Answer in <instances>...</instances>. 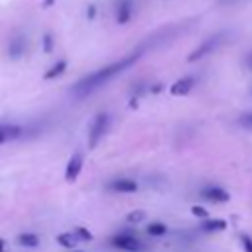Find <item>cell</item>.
I'll return each instance as SVG.
<instances>
[{"label": "cell", "mask_w": 252, "mask_h": 252, "mask_svg": "<svg viewBox=\"0 0 252 252\" xmlns=\"http://www.w3.org/2000/svg\"><path fill=\"white\" fill-rule=\"evenodd\" d=\"M106 128H108V116H106L104 112H100V114L96 116L93 128H91V134H89V146H91V148H94V146L98 144V140L104 136Z\"/></svg>", "instance_id": "6da1fadb"}, {"label": "cell", "mask_w": 252, "mask_h": 252, "mask_svg": "<svg viewBox=\"0 0 252 252\" xmlns=\"http://www.w3.org/2000/svg\"><path fill=\"white\" fill-rule=\"evenodd\" d=\"M244 67H246L248 71H252V51H248V53L244 55Z\"/></svg>", "instance_id": "ac0fdd59"}, {"label": "cell", "mask_w": 252, "mask_h": 252, "mask_svg": "<svg viewBox=\"0 0 252 252\" xmlns=\"http://www.w3.org/2000/svg\"><path fill=\"white\" fill-rule=\"evenodd\" d=\"M240 244L244 252H252V236L250 234H240Z\"/></svg>", "instance_id": "2e32d148"}, {"label": "cell", "mask_w": 252, "mask_h": 252, "mask_svg": "<svg viewBox=\"0 0 252 252\" xmlns=\"http://www.w3.org/2000/svg\"><path fill=\"white\" fill-rule=\"evenodd\" d=\"M0 252H6V244H4V240H0Z\"/></svg>", "instance_id": "d6986e66"}, {"label": "cell", "mask_w": 252, "mask_h": 252, "mask_svg": "<svg viewBox=\"0 0 252 252\" xmlns=\"http://www.w3.org/2000/svg\"><path fill=\"white\" fill-rule=\"evenodd\" d=\"M108 187L116 193H134V191H138V183L132 181V179H116Z\"/></svg>", "instance_id": "8992f818"}, {"label": "cell", "mask_w": 252, "mask_h": 252, "mask_svg": "<svg viewBox=\"0 0 252 252\" xmlns=\"http://www.w3.org/2000/svg\"><path fill=\"white\" fill-rule=\"evenodd\" d=\"M167 232V228H165V224H161V222H152L150 226H148V234L150 236H163Z\"/></svg>", "instance_id": "7c38bea8"}, {"label": "cell", "mask_w": 252, "mask_h": 252, "mask_svg": "<svg viewBox=\"0 0 252 252\" xmlns=\"http://www.w3.org/2000/svg\"><path fill=\"white\" fill-rule=\"evenodd\" d=\"M238 124H240L242 128L252 130V112H244V114L238 118Z\"/></svg>", "instance_id": "9a60e30c"}, {"label": "cell", "mask_w": 252, "mask_h": 252, "mask_svg": "<svg viewBox=\"0 0 252 252\" xmlns=\"http://www.w3.org/2000/svg\"><path fill=\"white\" fill-rule=\"evenodd\" d=\"M110 242H112V246H116L120 250H126V252H138V250H142V242L136 236H132V234H116Z\"/></svg>", "instance_id": "7a4b0ae2"}, {"label": "cell", "mask_w": 252, "mask_h": 252, "mask_svg": "<svg viewBox=\"0 0 252 252\" xmlns=\"http://www.w3.org/2000/svg\"><path fill=\"white\" fill-rule=\"evenodd\" d=\"M219 35H215V37H209L201 47H197L191 55H189V61H197V59H201V57H205V55H209L211 51H215V47L219 45Z\"/></svg>", "instance_id": "5b68a950"}, {"label": "cell", "mask_w": 252, "mask_h": 252, "mask_svg": "<svg viewBox=\"0 0 252 252\" xmlns=\"http://www.w3.org/2000/svg\"><path fill=\"white\" fill-rule=\"evenodd\" d=\"M75 234L79 236V240H85V242H89V240L93 238L91 230H87L85 226H77V228H75Z\"/></svg>", "instance_id": "5bb4252c"}, {"label": "cell", "mask_w": 252, "mask_h": 252, "mask_svg": "<svg viewBox=\"0 0 252 252\" xmlns=\"http://www.w3.org/2000/svg\"><path fill=\"white\" fill-rule=\"evenodd\" d=\"M201 228L205 232H220V230L226 228V220H222V219H209L207 217V219H203Z\"/></svg>", "instance_id": "ba28073f"}, {"label": "cell", "mask_w": 252, "mask_h": 252, "mask_svg": "<svg viewBox=\"0 0 252 252\" xmlns=\"http://www.w3.org/2000/svg\"><path fill=\"white\" fill-rule=\"evenodd\" d=\"M18 242H20L22 246L33 248V246H37V244H39V238H37L33 232H22V234L18 236Z\"/></svg>", "instance_id": "8fae6325"}, {"label": "cell", "mask_w": 252, "mask_h": 252, "mask_svg": "<svg viewBox=\"0 0 252 252\" xmlns=\"http://www.w3.org/2000/svg\"><path fill=\"white\" fill-rule=\"evenodd\" d=\"M144 219H146V213H144V211H132V213L126 215V220H128V222H140V220H144Z\"/></svg>", "instance_id": "4fadbf2b"}, {"label": "cell", "mask_w": 252, "mask_h": 252, "mask_svg": "<svg viewBox=\"0 0 252 252\" xmlns=\"http://www.w3.org/2000/svg\"><path fill=\"white\" fill-rule=\"evenodd\" d=\"M16 136H20V126H0V144Z\"/></svg>", "instance_id": "30bf717a"}, {"label": "cell", "mask_w": 252, "mask_h": 252, "mask_svg": "<svg viewBox=\"0 0 252 252\" xmlns=\"http://www.w3.org/2000/svg\"><path fill=\"white\" fill-rule=\"evenodd\" d=\"M81 169H83V154H73L71 156V159H69V163H67V169H65V179L67 181H75L77 177H79V173H81Z\"/></svg>", "instance_id": "277c9868"}, {"label": "cell", "mask_w": 252, "mask_h": 252, "mask_svg": "<svg viewBox=\"0 0 252 252\" xmlns=\"http://www.w3.org/2000/svg\"><path fill=\"white\" fill-rule=\"evenodd\" d=\"M193 85H195L193 77H183V79H179V81H177V83L171 87V94H175V96L187 94V93L193 89Z\"/></svg>", "instance_id": "52a82bcc"}, {"label": "cell", "mask_w": 252, "mask_h": 252, "mask_svg": "<svg viewBox=\"0 0 252 252\" xmlns=\"http://www.w3.org/2000/svg\"><path fill=\"white\" fill-rule=\"evenodd\" d=\"M191 213H193L195 217H199V219H207V217H209V211H207L205 207H199V205L191 207Z\"/></svg>", "instance_id": "e0dca14e"}, {"label": "cell", "mask_w": 252, "mask_h": 252, "mask_svg": "<svg viewBox=\"0 0 252 252\" xmlns=\"http://www.w3.org/2000/svg\"><path fill=\"white\" fill-rule=\"evenodd\" d=\"M73 252H83V250H75V248H73Z\"/></svg>", "instance_id": "ffe728a7"}, {"label": "cell", "mask_w": 252, "mask_h": 252, "mask_svg": "<svg viewBox=\"0 0 252 252\" xmlns=\"http://www.w3.org/2000/svg\"><path fill=\"white\" fill-rule=\"evenodd\" d=\"M201 197H205L207 201H213V203H226V201L230 199L228 191L222 189V187H219V185H209V187H205V189L201 191Z\"/></svg>", "instance_id": "3957f363"}, {"label": "cell", "mask_w": 252, "mask_h": 252, "mask_svg": "<svg viewBox=\"0 0 252 252\" xmlns=\"http://www.w3.org/2000/svg\"><path fill=\"white\" fill-rule=\"evenodd\" d=\"M57 242H59L63 248L73 250V248L77 246V242H79V236H77L75 232H63V234L57 236Z\"/></svg>", "instance_id": "9c48e42d"}]
</instances>
